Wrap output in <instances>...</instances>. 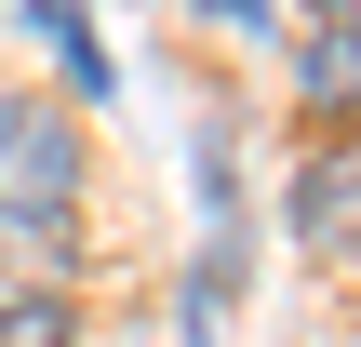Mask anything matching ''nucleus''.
<instances>
[{"instance_id": "f257e3e1", "label": "nucleus", "mask_w": 361, "mask_h": 347, "mask_svg": "<svg viewBox=\"0 0 361 347\" xmlns=\"http://www.w3.org/2000/svg\"><path fill=\"white\" fill-rule=\"evenodd\" d=\"M0 214H27V227L80 214V120L54 94H0Z\"/></svg>"}, {"instance_id": "f03ea898", "label": "nucleus", "mask_w": 361, "mask_h": 347, "mask_svg": "<svg viewBox=\"0 0 361 347\" xmlns=\"http://www.w3.org/2000/svg\"><path fill=\"white\" fill-rule=\"evenodd\" d=\"M27 27L54 40V67H67V94H80V107H107V94H121V67H107V40H94V13H80V0H27Z\"/></svg>"}, {"instance_id": "7ed1b4c3", "label": "nucleus", "mask_w": 361, "mask_h": 347, "mask_svg": "<svg viewBox=\"0 0 361 347\" xmlns=\"http://www.w3.org/2000/svg\"><path fill=\"white\" fill-rule=\"evenodd\" d=\"M0 347H80V294L67 281H0Z\"/></svg>"}, {"instance_id": "20e7f679", "label": "nucleus", "mask_w": 361, "mask_h": 347, "mask_svg": "<svg viewBox=\"0 0 361 347\" xmlns=\"http://www.w3.org/2000/svg\"><path fill=\"white\" fill-rule=\"evenodd\" d=\"M348 67H361V40H348V13H322V40L295 53V94H308V107L335 120V107H348Z\"/></svg>"}, {"instance_id": "39448f33", "label": "nucleus", "mask_w": 361, "mask_h": 347, "mask_svg": "<svg viewBox=\"0 0 361 347\" xmlns=\"http://www.w3.org/2000/svg\"><path fill=\"white\" fill-rule=\"evenodd\" d=\"M295 227H308V241H335V227H348V160H308V187H295Z\"/></svg>"}, {"instance_id": "423d86ee", "label": "nucleus", "mask_w": 361, "mask_h": 347, "mask_svg": "<svg viewBox=\"0 0 361 347\" xmlns=\"http://www.w3.org/2000/svg\"><path fill=\"white\" fill-rule=\"evenodd\" d=\"M214 27H241V40H268V0H201Z\"/></svg>"}, {"instance_id": "0eeeda50", "label": "nucleus", "mask_w": 361, "mask_h": 347, "mask_svg": "<svg viewBox=\"0 0 361 347\" xmlns=\"http://www.w3.org/2000/svg\"><path fill=\"white\" fill-rule=\"evenodd\" d=\"M322 13H361V0H322Z\"/></svg>"}]
</instances>
